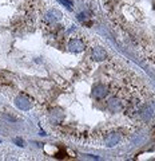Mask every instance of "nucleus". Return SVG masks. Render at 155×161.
<instances>
[{
  "label": "nucleus",
  "instance_id": "nucleus-7",
  "mask_svg": "<svg viewBox=\"0 0 155 161\" xmlns=\"http://www.w3.org/2000/svg\"><path fill=\"white\" fill-rule=\"evenodd\" d=\"M13 142H15L16 145H19V146H24V141H23L22 138H15L13 140Z\"/></svg>",
  "mask_w": 155,
  "mask_h": 161
},
{
  "label": "nucleus",
  "instance_id": "nucleus-1",
  "mask_svg": "<svg viewBox=\"0 0 155 161\" xmlns=\"http://www.w3.org/2000/svg\"><path fill=\"white\" fill-rule=\"evenodd\" d=\"M15 105L19 107L20 110H29L31 109V101L24 95H19L15 99Z\"/></svg>",
  "mask_w": 155,
  "mask_h": 161
},
{
  "label": "nucleus",
  "instance_id": "nucleus-8",
  "mask_svg": "<svg viewBox=\"0 0 155 161\" xmlns=\"http://www.w3.org/2000/svg\"><path fill=\"white\" fill-rule=\"evenodd\" d=\"M78 19H79V20L86 19V13H79V15H78Z\"/></svg>",
  "mask_w": 155,
  "mask_h": 161
},
{
  "label": "nucleus",
  "instance_id": "nucleus-3",
  "mask_svg": "<svg viewBox=\"0 0 155 161\" xmlns=\"http://www.w3.org/2000/svg\"><path fill=\"white\" fill-rule=\"evenodd\" d=\"M92 56L95 60H104L107 58V52L104 51L103 48H100V47H96L92 51Z\"/></svg>",
  "mask_w": 155,
  "mask_h": 161
},
{
  "label": "nucleus",
  "instance_id": "nucleus-5",
  "mask_svg": "<svg viewBox=\"0 0 155 161\" xmlns=\"http://www.w3.org/2000/svg\"><path fill=\"white\" fill-rule=\"evenodd\" d=\"M60 18H62V13L58 9H52V11H48V13H47V19L50 22H58Z\"/></svg>",
  "mask_w": 155,
  "mask_h": 161
},
{
  "label": "nucleus",
  "instance_id": "nucleus-4",
  "mask_svg": "<svg viewBox=\"0 0 155 161\" xmlns=\"http://www.w3.org/2000/svg\"><path fill=\"white\" fill-rule=\"evenodd\" d=\"M106 94H107L106 86L96 85L94 87V95H95V98H103V97H106Z\"/></svg>",
  "mask_w": 155,
  "mask_h": 161
},
{
  "label": "nucleus",
  "instance_id": "nucleus-6",
  "mask_svg": "<svg viewBox=\"0 0 155 161\" xmlns=\"http://www.w3.org/2000/svg\"><path fill=\"white\" fill-rule=\"evenodd\" d=\"M60 3H62L63 5H66L68 9H72V2L71 0H59Z\"/></svg>",
  "mask_w": 155,
  "mask_h": 161
},
{
  "label": "nucleus",
  "instance_id": "nucleus-2",
  "mask_svg": "<svg viewBox=\"0 0 155 161\" xmlns=\"http://www.w3.org/2000/svg\"><path fill=\"white\" fill-rule=\"evenodd\" d=\"M68 48L71 50V51H82V50L84 48V45H83V42L82 40H79V39H72L71 42H70V45H68Z\"/></svg>",
  "mask_w": 155,
  "mask_h": 161
}]
</instances>
